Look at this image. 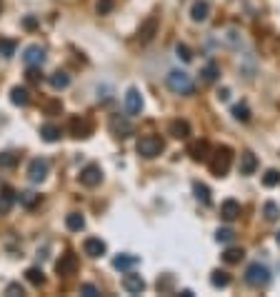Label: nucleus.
<instances>
[{
  "mask_svg": "<svg viewBox=\"0 0 280 297\" xmlns=\"http://www.w3.org/2000/svg\"><path fill=\"white\" fill-rule=\"evenodd\" d=\"M200 75H203V80H205V83H215V80H218V75H220L218 62H213V60H210V62H205V68H203V73H200Z\"/></svg>",
  "mask_w": 280,
  "mask_h": 297,
  "instance_id": "obj_27",
  "label": "nucleus"
},
{
  "mask_svg": "<svg viewBox=\"0 0 280 297\" xmlns=\"http://www.w3.org/2000/svg\"><path fill=\"white\" fill-rule=\"evenodd\" d=\"M15 48H18L15 40L0 38V55H3V58H13V55H15Z\"/></svg>",
  "mask_w": 280,
  "mask_h": 297,
  "instance_id": "obj_32",
  "label": "nucleus"
},
{
  "mask_svg": "<svg viewBox=\"0 0 280 297\" xmlns=\"http://www.w3.org/2000/svg\"><path fill=\"white\" fill-rule=\"evenodd\" d=\"M165 83H168V90L175 92V95H193L195 92L193 78L188 73H183V70H170L168 78H165Z\"/></svg>",
  "mask_w": 280,
  "mask_h": 297,
  "instance_id": "obj_1",
  "label": "nucleus"
},
{
  "mask_svg": "<svg viewBox=\"0 0 280 297\" xmlns=\"http://www.w3.org/2000/svg\"><path fill=\"white\" fill-rule=\"evenodd\" d=\"M210 285H213V287H220V290L228 287V285H230V275H228L225 270H215V272L210 275Z\"/></svg>",
  "mask_w": 280,
  "mask_h": 297,
  "instance_id": "obj_28",
  "label": "nucleus"
},
{
  "mask_svg": "<svg viewBox=\"0 0 280 297\" xmlns=\"http://www.w3.org/2000/svg\"><path fill=\"white\" fill-rule=\"evenodd\" d=\"M168 130H170V135H173L175 140H188V138H190V125H188V120H173Z\"/></svg>",
  "mask_w": 280,
  "mask_h": 297,
  "instance_id": "obj_18",
  "label": "nucleus"
},
{
  "mask_svg": "<svg viewBox=\"0 0 280 297\" xmlns=\"http://www.w3.org/2000/svg\"><path fill=\"white\" fill-rule=\"evenodd\" d=\"M65 225H68L70 233H80V230L85 227V217H83L80 212H70V215L65 217Z\"/></svg>",
  "mask_w": 280,
  "mask_h": 297,
  "instance_id": "obj_22",
  "label": "nucleus"
},
{
  "mask_svg": "<svg viewBox=\"0 0 280 297\" xmlns=\"http://www.w3.org/2000/svg\"><path fill=\"white\" fill-rule=\"evenodd\" d=\"M215 95H218V100H220V103L230 100V90H228V88H218V92H215Z\"/></svg>",
  "mask_w": 280,
  "mask_h": 297,
  "instance_id": "obj_44",
  "label": "nucleus"
},
{
  "mask_svg": "<svg viewBox=\"0 0 280 297\" xmlns=\"http://www.w3.org/2000/svg\"><path fill=\"white\" fill-rule=\"evenodd\" d=\"M90 130H93V125H90V120L88 118H73L70 120V133H73V138H88Z\"/></svg>",
  "mask_w": 280,
  "mask_h": 297,
  "instance_id": "obj_14",
  "label": "nucleus"
},
{
  "mask_svg": "<svg viewBox=\"0 0 280 297\" xmlns=\"http://www.w3.org/2000/svg\"><path fill=\"white\" fill-rule=\"evenodd\" d=\"M208 152H210V145H208L205 140H200V143H193V145H190V157H193L195 162L208 160V157H210Z\"/></svg>",
  "mask_w": 280,
  "mask_h": 297,
  "instance_id": "obj_20",
  "label": "nucleus"
},
{
  "mask_svg": "<svg viewBox=\"0 0 280 297\" xmlns=\"http://www.w3.org/2000/svg\"><path fill=\"white\" fill-rule=\"evenodd\" d=\"M230 162H233V150L228 148V145H223L213 152V157H210V173L213 175H228V170H230Z\"/></svg>",
  "mask_w": 280,
  "mask_h": 297,
  "instance_id": "obj_3",
  "label": "nucleus"
},
{
  "mask_svg": "<svg viewBox=\"0 0 280 297\" xmlns=\"http://www.w3.org/2000/svg\"><path fill=\"white\" fill-rule=\"evenodd\" d=\"M18 200H20V205H23V208L33 210L38 203H40V195H38V192H33V190H28V192H20V197H18Z\"/></svg>",
  "mask_w": 280,
  "mask_h": 297,
  "instance_id": "obj_30",
  "label": "nucleus"
},
{
  "mask_svg": "<svg viewBox=\"0 0 280 297\" xmlns=\"http://www.w3.org/2000/svg\"><path fill=\"white\" fill-rule=\"evenodd\" d=\"M275 240H278V245H280V233H278V235H275Z\"/></svg>",
  "mask_w": 280,
  "mask_h": 297,
  "instance_id": "obj_47",
  "label": "nucleus"
},
{
  "mask_svg": "<svg viewBox=\"0 0 280 297\" xmlns=\"http://www.w3.org/2000/svg\"><path fill=\"white\" fill-rule=\"evenodd\" d=\"M263 185H265V187H275V185H280V173L278 170H268V173L263 175Z\"/></svg>",
  "mask_w": 280,
  "mask_h": 297,
  "instance_id": "obj_38",
  "label": "nucleus"
},
{
  "mask_svg": "<svg viewBox=\"0 0 280 297\" xmlns=\"http://www.w3.org/2000/svg\"><path fill=\"white\" fill-rule=\"evenodd\" d=\"M23 25H25V28H28V30L38 28V18H33V15H28V18H25V20H23Z\"/></svg>",
  "mask_w": 280,
  "mask_h": 297,
  "instance_id": "obj_46",
  "label": "nucleus"
},
{
  "mask_svg": "<svg viewBox=\"0 0 280 297\" xmlns=\"http://www.w3.org/2000/svg\"><path fill=\"white\" fill-rule=\"evenodd\" d=\"M155 32H158V15H150V18L140 25L138 38H140V43H150V40L155 38Z\"/></svg>",
  "mask_w": 280,
  "mask_h": 297,
  "instance_id": "obj_12",
  "label": "nucleus"
},
{
  "mask_svg": "<svg viewBox=\"0 0 280 297\" xmlns=\"http://www.w3.org/2000/svg\"><path fill=\"white\" fill-rule=\"evenodd\" d=\"M40 135H43L45 143H58V140H60V127L53 125V122H48V125L40 127Z\"/></svg>",
  "mask_w": 280,
  "mask_h": 297,
  "instance_id": "obj_21",
  "label": "nucleus"
},
{
  "mask_svg": "<svg viewBox=\"0 0 280 297\" xmlns=\"http://www.w3.org/2000/svg\"><path fill=\"white\" fill-rule=\"evenodd\" d=\"M170 285H173V277H163V280L158 277V290H168Z\"/></svg>",
  "mask_w": 280,
  "mask_h": 297,
  "instance_id": "obj_42",
  "label": "nucleus"
},
{
  "mask_svg": "<svg viewBox=\"0 0 280 297\" xmlns=\"http://www.w3.org/2000/svg\"><path fill=\"white\" fill-rule=\"evenodd\" d=\"M55 270H58L60 275H73V272L78 270V255H73V252L60 255V260L55 262Z\"/></svg>",
  "mask_w": 280,
  "mask_h": 297,
  "instance_id": "obj_11",
  "label": "nucleus"
},
{
  "mask_svg": "<svg viewBox=\"0 0 280 297\" xmlns=\"http://www.w3.org/2000/svg\"><path fill=\"white\" fill-rule=\"evenodd\" d=\"M140 265V257L138 255H118L115 260H113V268L115 270H120V272H128V270H133V268H138Z\"/></svg>",
  "mask_w": 280,
  "mask_h": 297,
  "instance_id": "obj_17",
  "label": "nucleus"
},
{
  "mask_svg": "<svg viewBox=\"0 0 280 297\" xmlns=\"http://www.w3.org/2000/svg\"><path fill=\"white\" fill-rule=\"evenodd\" d=\"M13 203H15V192H13L10 187H3V192H0V215L10 212Z\"/></svg>",
  "mask_w": 280,
  "mask_h": 297,
  "instance_id": "obj_23",
  "label": "nucleus"
},
{
  "mask_svg": "<svg viewBox=\"0 0 280 297\" xmlns=\"http://www.w3.org/2000/svg\"><path fill=\"white\" fill-rule=\"evenodd\" d=\"M5 295L8 297H18V295H25V290H23V285H20V282H10V285L5 287Z\"/></svg>",
  "mask_w": 280,
  "mask_h": 297,
  "instance_id": "obj_39",
  "label": "nucleus"
},
{
  "mask_svg": "<svg viewBox=\"0 0 280 297\" xmlns=\"http://www.w3.org/2000/svg\"><path fill=\"white\" fill-rule=\"evenodd\" d=\"M190 18H193V23H205L210 18V5L205 0H195L190 8Z\"/></svg>",
  "mask_w": 280,
  "mask_h": 297,
  "instance_id": "obj_13",
  "label": "nucleus"
},
{
  "mask_svg": "<svg viewBox=\"0 0 280 297\" xmlns=\"http://www.w3.org/2000/svg\"><path fill=\"white\" fill-rule=\"evenodd\" d=\"M263 215H265L268 222H275V220L280 217V208L275 205V203H265V205H263Z\"/></svg>",
  "mask_w": 280,
  "mask_h": 297,
  "instance_id": "obj_34",
  "label": "nucleus"
},
{
  "mask_svg": "<svg viewBox=\"0 0 280 297\" xmlns=\"http://www.w3.org/2000/svg\"><path fill=\"white\" fill-rule=\"evenodd\" d=\"M80 182L85 185V187H95V185H100L103 182V170H100V165H85L83 170H80Z\"/></svg>",
  "mask_w": 280,
  "mask_h": 297,
  "instance_id": "obj_7",
  "label": "nucleus"
},
{
  "mask_svg": "<svg viewBox=\"0 0 280 297\" xmlns=\"http://www.w3.org/2000/svg\"><path fill=\"white\" fill-rule=\"evenodd\" d=\"M23 60H25L28 68H43V62H45V50H43L40 45H28Z\"/></svg>",
  "mask_w": 280,
  "mask_h": 297,
  "instance_id": "obj_9",
  "label": "nucleus"
},
{
  "mask_svg": "<svg viewBox=\"0 0 280 297\" xmlns=\"http://www.w3.org/2000/svg\"><path fill=\"white\" fill-rule=\"evenodd\" d=\"M233 118L240 120V122H248V120H250V108L245 105V103L235 105V108H233Z\"/></svg>",
  "mask_w": 280,
  "mask_h": 297,
  "instance_id": "obj_35",
  "label": "nucleus"
},
{
  "mask_svg": "<svg viewBox=\"0 0 280 297\" xmlns=\"http://www.w3.org/2000/svg\"><path fill=\"white\" fill-rule=\"evenodd\" d=\"M175 55L183 60V62H190V60H193V50L188 48L185 43H178V45H175Z\"/></svg>",
  "mask_w": 280,
  "mask_h": 297,
  "instance_id": "obj_37",
  "label": "nucleus"
},
{
  "mask_svg": "<svg viewBox=\"0 0 280 297\" xmlns=\"http://www.w3.org/2000/svg\"><path fill=\"white\" fill-rule=\"evenodd\" d=\"M83 250H85L88 257H103L108 247H105V242H103L100 238H88L85 242H83Z\"/></svg>",
  "mask_w": 280,
  "mask_h": 297,
  "instance_id": "obj_15",
  "label": "nucleus"
},
{
  "mask_svg": "<svg viewBox=\"0 0 280 297\" xmlns=\"http://www.w3.org/2000/svg\"><path fill=\"white\" fill-rule=\"evenodd\" d=\"M125 110H128L130 115H138V113L143 110V95H140L138 88H130L125 92Z\"/></svg>",
  "mask_w": 280,
  "mask_h": 297,
  "instance_id": "obj_10",
  "label": "nucleus"
},
{
  "mask_svg": "<svg viewBox=\"0 0 280 297\" xmlns=\"http://www.w3.org/2000/svg\"><path fill=\"white\" fill-rule=\"evenodd\" d=\"M95 8H98V13H100V15H108V13L115 8V3H113V0H98V5H95Z\"/></svg>",
  "mask_w": 280,
  "mask_h": 297,
  "instance_id": "obj_40",
  "label": "nucleus"
},
{
  "mask_svg": "<svg viewBox=\"0 0 280 297\" xmlns=\"http://www.w3.org/2000/svg\"><path fill=\"white\" fill-rule=\"evenodd\" d=\"M110 133L115 135V138H130L133 133H135V127H133V122L123 115H113L110 118Z\"/></svg>",
  "mask_w": 280,
  "mask_h": 297,
  "instance_id": "obj_6",
  "label": "nucleus"
},
{
  "mask_svg": "<svg viewBox=\"0 0 280 297\" xmlns=\"http://www.w3.org/2000/svg\"><path fill=\"white\" fill-rule=\"evenodd\" d=\"M240 212H243V208H240L238 200H225V203L220 205V217L228 220V222H233L235 217H240Z\"/></svg>",
  "mask_w": 280,
  "mask_h": 297,
  "instance_id": "obj_16",
  "label": "nucleus"
},
{
  "mask_svg": "<svg viewBox=\"0 0 280 297\" xmlns=\"http://www.w3.org/2000/svg\"><path fill=\"white\" fill-rule=\"evenodd\" d=\"M68 85H70V75H68V73L58 70V73L50 75V88L53 90H65Z\"/></svg>",
  "mask_w": 280,
  "mask_h": 297,
  "instance_id": "obj_25",
  "label": "nucleus"
},
{
  "mask_svg": "<svg viewBox=\"0 0 280 297\" xmlns=\"http://www.w3.org/2000/svg\"><path fill=\"white\" fill-rule=\"evenodd\" d=\"M243 257H245L243 247H228V250L223 252V260H225L228 265H238V262H240Z\"/></svg>",
  "mask_w": 280,
  "mask_h": 297,
  "instance_id": "obj_26",
  "label": "nucleus"
},
{
  "mask_svg": "<svg viewBox=\"0 0 280 297\" xmlns=\"http://www.w3.org/2000/svg\"><path fill=\"white\" fill-rule=\"evenodd\" d=\"M28 80H33V83L40 80V68H28Z\"/></svg>",
  "mask_w": 280,
  "mask_h": 297,
  "instance_id": "obj_43",
  "label": "nucleus"
},
{
  "mask_svg": "<svg viewBox=\"0 0 280 297\" xmlns=\"http://www.w3.org/2000/svg\"><path fill=\"white\" fill-rule=\"evenodd\" d=\"M235 238V230L233 227H218V233H215V240H218L220 245H230Z\"/></svg>",
  "mask_w": 280,
  "mask_h": 297,
  "instance_id": "obj_33",
  "label": "nucleus"
},
{
  "mask_svg": "<svg viewBox=\"0 0 280 297\" xmlns=\"http://www.w3.org/2000/svg\"><path fill=\"white\" fill-rule=\"evenodd\" d=\"M258 170V157L253 152H243L240 155V175H253Z\"/></svg>",
  "mask_w": 280,
  "mask_h": 297,
  "instance_id": "obj_19",
  "label": "nucleus"
},
{
  "mask_svg": "<svg viewBox=\"0 0 280 297\" xmlns=\"http://www.w3.org/2000/svg\"><path fill=\"white\" fill-rule=\"evenodd\" d=\"M10 100H13V105L25 108V105L30 103V92H28L25 88H13V90H10Z\"/></svg>",
  "mask_w": 280,
  "mask_h": 297,
  "instance_id": "obj_24",
  "label": "nucleus"
},
{
  "mask_svg": "<svg viewBox=\"0 0 280 297\" xmlns=\"http://www.w3.org/2000/svg\"><path fill=\"white\" fill-rule=\"evenodd\" d=\"M48 170H50V162L45 157H35L28 165V178H30V182H43L48 178Z\"/></svg>",
  "mask_w": 280,
  "mask_h": 297,
  "instance_id": "obj_5",
  "label": "nucleus"
},
{
  "mask_svg": "<svg viewBox=\"0 0 280 297\" xmlns=\"http://www.w3.org/2000/svg\"><path fill=\"white\" fill-rule=\"evenodd\" d=\"M60 110H63L60 100H53V103H48V113H60Z\"/></svg>",
  "mask_w": 280,
  "mask_h": 297,
  "instance_id": "obj_45",
  "label": "nucleus"
},
{
  "mask_svg": "<svg viewBox=\"0 0 280 297\" xmlns=\"http://www.w3.org/2000/svg\"><path fill=\"white\" fill-rule=\"evenodd\" d=\"M193 192H195L198 200H203L205 205H210V190H208V185H203V182H193Z\"/></svg>",
  "mask_w": 280,
  "mask_h": 297,
  "instance_id": "obj_31",
  "label": "nucleus"
},
{
  "mask_svg": "<svg viewBox=\"0 0 280 297\" xmlns=\"http://www.w3.org/2000/svg\"><path fill=\"white\" fill-rule=\"evenodd\" d=\"M15 165H18L15 152H0V168H15Z\"/></svg>",
  "mask_w": 280,
  "mask_h": 297,
  "instance_id": "obj_36",
  "label": "nucleus"
},
{
  "mask_svg": "<svg viewBox=\"0 0 280 297\" xmlns=\"http://www.w3.org/2000/svg\"><path fill=\"white\" fill-rule=\"evenodd\" d=\"M123 287H125V292H130V295H140L145 290V280L140 275H135L133 270H128L123 277Z\"/></svg>",
  "mask_w": 280,
  "mask_h": 297,
  "instance_id": "obj_8",
  "label": "nucleus"
},
{
  "mask_svg": "<svg viewBox=\"0 0 280 297\" xmlns=\"http://www.w3.org/2000/svg\"><path fill=\"white\" fill-rule=\"evenodd\" d=\"M245 282L250 287H265L270 282V270L260 262H250L248 270H245Z\"/></svg>",
  "mask_w": 280,
  "mask_h": 297,
  "instance_id": "obj_4",
  "label": "nucleus"
},
{
  "mask_svg": "<svg viewBox=\"0 0 280 297\" xmlns=\"http://www.w3.org/2000/svg\"><path fill=\"white\" fill-rule=\"evenodd\" d=\"M80 295H85V297H98V295H100V290H98L95 285H90V282H88V285H83V287H80Z\"/></svg>",
  "mask_w": 280,
  "mask_h": 297,
  "instance_id": "obj_41",
  "label": "nucleus"
},
{
  "mask_svg": "<svg viewBox=\"0 0 280 297\" xmlns=\"http://www.w3.org/2000/svg\"><path fill=\"white\" fill-rule=\"evenodd\" d=\"M135 150H138V155H140V157L153 160V157H158V155L165 150V143H163V138H158V135H145V138H140V140H138Z\"/></svg>",
  "mask_w": 280,
  "mask_h": 297,
  "instance_id": "obj_2",
  "label": "nucleus"
},
{
  "mask_svg": "<svg viewBox=\"0 0 280 297\" xmlns=\"http://www.w3.org/2000/svg\"><path fill=\"white\" fill-rule=\"evenodd\" d=\"M25 280H28L30 285H35V287H40V285L45 282V275H43L40 268H28L25 270Z\"/></svg>",
  "mask_w": 280,
  "mask_h": 297,
  "instance_id": "obj_29",
  "label": "nucleus"
}]
</instances>
